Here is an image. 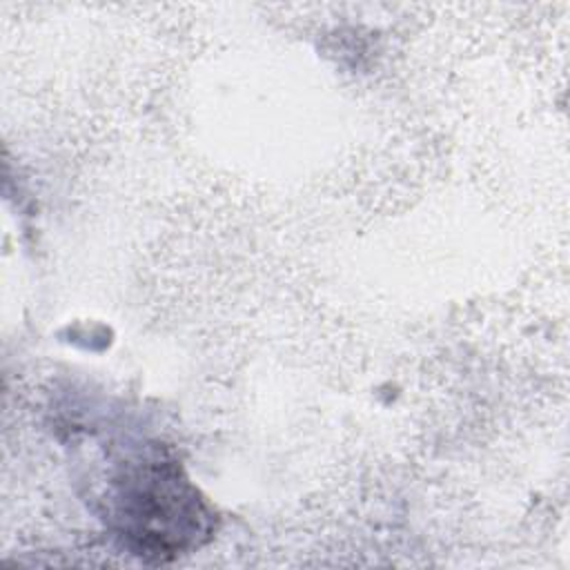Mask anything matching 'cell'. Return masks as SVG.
Returning <instances> with one entry per match:
<instances>
[{
  "instance_id": "1",
  "label": "cell",
  "mask_w": 570,
  "mask_h": 570,
  "mask_svg": "<svg viewBox=\"0 0 570 570\" xmlns=\"http://www.w3.org/2000/svg\"><path fill=\"white\" fill-rule=\"evenodd\" d=\"M109 523L131 554L165 563L200 548L214 534L216 512L176 461H129L107 499Z\"/></svg>"
}]
</instances>
